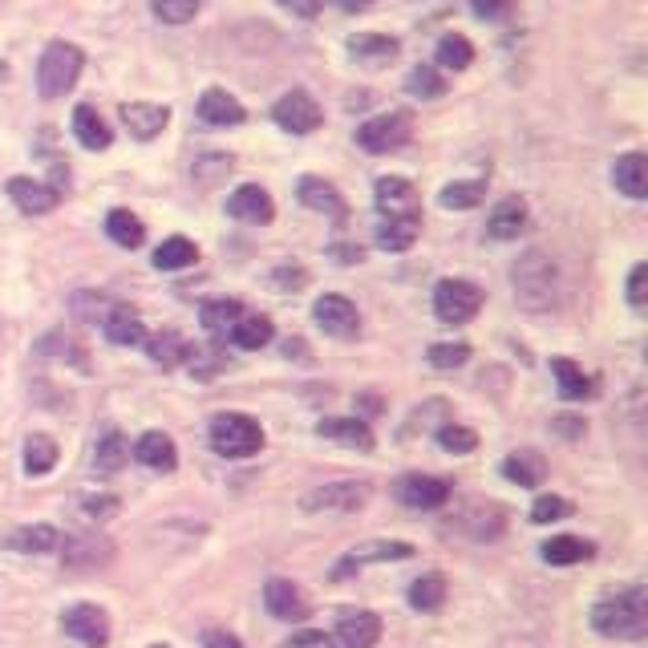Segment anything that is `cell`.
Returning <instances> with one entry per match:
<instances>
[{
  "label": "cell",
  "mask_w": 648,
  "mask_h": 648,
  "mask_svg": "<svg viewBox=\"0 0 648 648\" xmlns=\"http://www.w3.org/2000/svg\"><path fill=\"white\" fill-rule=\"evenodd\" d=\"M422 236V215H405V219H381L378 227V248L385 251H410Z\"/></svg>",
  "instance_id": "obj_29"
},
{
  "label": "cell",
  "mask_w": 648,
  "mask_h": 648,
  "mask_svg": "<svg viewBox=\"0 0 648 648\" xmlns=\"http://www.w3.org/2000/svg\"><path fill=\"white\" fill-rule=\"evenodd\" d=\"M239 317H244V305H239V300H212V305H203V329L212 332L215 341L232 337Z\"/></svg>",
  "instance_id": "obj_33"
},
{
  "label": "cell",
  "mask_w": 648,
  "mask_h": 648,
  "mask_svg": "<svg viewBox=\"0 0 648 648\" xmlns=\"http://www.w3.org/2000/svg\"><path fill=\"white\" fill-rule=\"evenodd\" d=\"M73 134H78V142H82L85 151H106L110 142H114V134H110V126L102 122V114H97L94 106H78L73 110Z\"/></svg>",
  "instance_id": "obj_28"
},
{
  "label": "cell",
  "mask_w": 648,
  "mask_h": 648,
  "mask_svg": "<svg viewBox=\"0 0 648 648\" xmlns=\"http://www.w3.org/2000/svg\"><path fill=\"white\" fill-rule=\"evenodd\" d=\"M410 604L418 608V613H438V608L446 604V576L430 572V576L413 579L410 584Z\"/></svg>",
  "instance_id": "obj_39"
},
{
  "label": "cell",
  "mask_w": 648,
  "mask_h": 648,
  "mask_svg": "<svg viewBox=\"0 0 648 648\" xmlns=\"http://www.w3.org/2000/svg\"><path fill=\"white\" fill-rule=\"evenodd\" d=\"M195 259H199V248H195L191 239L171 236V239L158 244V251H154V268L158 271H183V268H191Z\"/></svg>",
  "instance_id": "obj_37"
},
{
  "label": "cell",
  "mask_w": 648,
  "mask_h": 648,
  "mask_svg": "<svg viewBox=\"0 0 648 648\" xmlns=\"http://www.w3.org/2000/svg\"><path fill=\"white\" fill-rule=\"evenodd\" d=\"M378 212H381V219L422 215V199H418V191H413L410 178H398V175L378 178Z\"/></svg>",
  "instance_id": "obj_13"
},
{
  "label": "cell",
  "mask_w": 648,
  "mask_h": 648,
  "mask_svg": "<svg viewBox=\"0 0 648 648\" xmlns=\"http://www.w3.org/2000/svg\"><path fill=\"white\" fill-rule=\"evenodd\" d=\"M203 648H244V640L236 632H227V628H207L203 632Z\"/></svg>",
  "instance_id": "obj_51"
},
{
  "label": "cell",
  "mask_w": 648,
  "mask_h": 648,
  "mask_svg": "<svg viewBox=\"0 0 648 648\" xmlns=\"http://www.w3.org/2000/svg\"><path fill=\"white\" fill-rule=\"evenodd\" d=\"M110 552H114V547H110L106 539H94V535H90V539H70L65 543V564L102 567V564H110Z\"/></svg>",
  "instance_id": "obj_40"
},
{
  "label": "cell",
  "mask_w": 648,
  "mask_h": 648,
  "mask_svg": "<svg viewBox=\"0 0 648 648\" xmlns=\"http://www.w3.org/2000/svg\"><path fill=\"white\" fill-rule=\"evenodd\" d=\"M199 119L207 126H239V122L248 119V110L239 106V97H232L227 90H203Z\"/></svg>",
  "instance_id": "obj_24"
},
{
  "label": "cell",
  "mask_w": 648,
  "mask_h": 648,
  "mask_svg": "<svg viewBox=\"0 0 648 648\" xmlns=\"http://www.w3.org/2000/svg\"><path fill=\"white\" fill-rule=\"evenodd\" d=\"M592 628L608 640H640L648 632V592L645 584H628V588L604 596L592 608Z\"/></svg>",
  "instance_id": "obj_1"
},
{
  "label": "cell",
  "mask_w": 648,
  "mask_h": 648,
  "mask_svg": "<svg viewBox=\"0 0 648 648\" xmlns=\"http://www.w3.org/2000/svg\"><path fill=\"white\" fill-rule=\"evenodd\" d=\"M483 308V288L471 280H438L434 288V312L442 325H466Z\"/></svg>",
  "instance_id": "obj_6"
},
{
  "label": "cell",
  "mask_w": 648,
  "mask_h": 648,
  "mask_svg": "<svg viewBox=\"0 0 648 648\" xmlns=\"http://www.w3.org/2000/svg\"><path fill=\"white\" fill-rule=\"evenodd\" d=\"M486 195V178H466V183H446L442 187V207L446 212H471Z\"/></svg>",
  "instance_id": "obj_41"
},
{
  "label": "cell",
  "mask_w": 648,
  "mask_h": 648,
  "mask_svg": "<svg viewBox=\"0 0 648 648\" xmlns=\"http://www.w3.org/2000/svg\"><path fill=\"white\" fill-rule=\"evenodd\" d=\"M329 645V637L325 632H317V628H308V632H296V637L284 640V648H320Z\"/></svg>",
  "instance_id": "obj_52"
},
{
  "label": "cell",
  "mask_w": 648,
  "mask_h": 648,
  "mask_svg": "<svg viewBox=\"0 0 648 648\" xmlns=\"http://www.w3.org/2000/svg\"><path fill=\"white\" fill-rule=\"evenodd\" d=\"M413 134V119L410 110H389V114H378V119H369L357 126V146L369 154H389V151H401Z\"/></svg>",
  "instance_id": "obj_5"
},
{
  "label": "cell",
  "mask_w": 648,
  "mask_h": 648,
  "mask_svg": "<svg viewBox=\"0 0 648 648\" xmlns=\"http://www.w3.org/2000/svg\"><path fill=\"white\" fill-rule=\"evenodd\" d=\"M405 90H410L413 97H442L446 94V78H442V70L438 65H413L410 78H405Z\"/></svg>",
  "instance_id": "obj_43"
},
{
  "label": "cell",
  "mask_w": 648,
  "mask_h": 648,
  "mask_svg": "<svg viewBox=\"0 0 648 648\" xmlns=\"http://www.w3.org/2000/svg\"><path fill=\"white\" fill-rule=\"evenodd\" d=\"M474 17H483V21H495V17H503L507 12V0H471Z\"/></svg>",
  "instance_id": "obj_53"
},
{
  "label": "cell",
  "mask_w": 648,
  "mask_h": 648,
  "mask_svg": "<svg viewBox=\"0 0 648 648\" xmlns=\"http://www.w3.org/2000/svg\"><path fill=\"white\" fill-rule=\"evenodd\" d=\"M369 4H373V0H341V9H344V12H366Z\"/></svg>",
  "instance_id": "obj_56"
},
{
  "label": "cell",
  "mask_w": 648,
  "mask_h": 648,
  "mask_svg": "<svg viewBox=\"0 0 648 648\" xmlns=\"http://www.w3.org/2000/svg\"><path fill=\"white\" fill-rule=\"evenodd\" d=\"M146 353H151L154 366H163V369H178V366H187V357H191V344L178 337V332H158L154 341H146Z\"/></svg>",
  "instance_id": "obj_34"
},
{
  "label": "cell",
  "mask_w": 648,
  "mask_h": 648,
  "mask_svg": "<svg viewBox=\"0 0 648 648\" xmlns=\"http://www.w3.org/2000/svg\"><path fill=\"white\" fill-rule=\"evenodd\" d=\"M564 515H572V503L559 495H539L535 498V507H531V523H559Z\"/></svg>",
  "instance_id": "obj_48"
},
{
  "label": "cell",
  "mask_w": 648,
  "mask_h": 648,
  "mask_svg": "<svg viewBox=\"0 0 648 648\" xmlns=\"http://www.w3.org/2000/svg\"><path fill=\"white\" fill-rule=\"evenodd\" d=\"M106 236L119 244V248H142V239H146V227H142L138 215H130L126 207H114L106 215Z\"/></svg>",
  "instance_id": "obj_36"
},
{
  "label": "cell",
  "mask_w": 648,
  "mask_h": 648,
  "mask_svg": "<svg viewBox=\"0 0 648 648\" xmlns=\"http://www.w3.org/2000/svg\"><path fill=\"white\" fill-rule=\"evenodd\" d=\"M613 183L620 195H628V199H645L648 195V163H645V154H620L613 166Z\"/></svg>",
  "instance_id": "obj_26"
},
{
  "label": "cell",
  "mask_w": 648,
  "mask_h": 648,
  "mask_svg": "<svg viewBox=\"0 0 648 648\" xmlns=\"http://www.w3.org/2000/svg\"><path fill=\"white\" fill-rule=\"evenodd\" d=\"M471 61H474V45L466 41L462 33H446L442 41H438L434 49V65L438 70H471Z\"/></svg>",
  "instance_id": "obj_35"
},
{
  "label": "cell",
  "mask_w": 648,
  "mask_h": 648,
  "mask_svg": "<svg viewBox=\"0 0 648 648\" xmlns=\"http://www.w3.org/2000/svg\"><path fill=\"white\" fill-rule=\"evenodd\" d=\"M284 353H288V357L296 353V361H308V344L305 341H288V344H284Z\"/></svg>",
  "instance_id": "obj_55"
},
{
  "label": "cell",
  "mask_w": 648,
  "mask_h": 648,
  "mask_svg": "<svg viewBox=\"0 0 648 648\" xmlns=\"http://www.w3.org/2000/svg\"><path fill=\"white\" fill-rule=\"evenodd\" d=\"M393 491L413 511H438L450 498V483L446 479H434V474H405V479H398Z\"/></svg>",
  "instance_id": "obj_12"
},
{
  "label": "cell",
  "mask_w": 648,
  "mask_h": 648,
  "mask_svg": "<svg viewBox=\"0 0 648 648\" xmlns=\"http://www.w3.org/2000/svg\"><path fill=\"white\" fill-rule=\"evenodd\" d=\"M271 337H276V329H271L268 317H239V325L232 329V341L239 349H264Z\"/></svg>",
  "instance_id": "obj_44"
},
{
  "label": "cell",
  "mask_w": 648,
  "mask_h": 648,
  "mask_svg": "<svg viewBox=\"0 0 648 648\" xmlns=\"http://www.w3.org/2000/svg\"><path fill=\"white\" fill-rule=\"evenodd\" d=\"M85 65V53L70 41H49L41 61H37V94L53 102V97H65L78 85Z\"/></svg>",
  "instance_id": "obj_3"
},
{
  "label": "cell",
  "mask_w": 648,
  "mask_h": 648,
  "mask_svg": "<svg viewBox=\"0 0 648 648\" xmlns=\"http://www.w3.org/2000/svg\"><path fill=\"white\" fill-rule=\"evenodd\" d=\"M264 604H268V613L276 616V620H305L308 616V604L305 596H300V588H296L292 579H268L264 584Z\"/></svg>",
  "instance_id": "obj_21"
},
{
  "label": "cell",
  "mask_w": 648,
  "mask_h": 648,
  "mask_svg": "<svg viewBox=\"0 0 648 648\" xmlns=\"http://www.w3.org/2000/svg\"><path fill=\"white\" fill-rule=\"evenodd\" d=\"M119 114H122V122H126V130L138 142L158 138V134L166 130V122H171V110L158 106V102H126Z\"/></svg>",
  "instance_id": "obj_19"
},
{
  "label": "cell",
  "mask_w": 648,
  "mask_h": 648,
  "mask_svg": "<svg viewBox=\"0 0 648 648\" xmlns=\"http://www.w3.org/2000/svg\"><path fill=\"white\" fill-rule=\"evenodd\" d=\"M227 215L232 219H239V224H251V227H264L276 219V207H271V195L264 187H256V183H248V187L232 191V199H227Z\"/></svg>",
  "instance_id": "obj_17"
},
{
  "label": "cell",
  "mask_w": 648,
  "mask_h": 648,
  "mask_svg": "<svg viewBox=\"0 0 648 648\" xmlns=\"http://www.w3.org/2000/svg\"><path fill=\"white\" fill-rule=\"evenodd\" d=\"M511 288H515V300L527 312H547L555 305V296H559V268H555V259L539 248H527L515 259V268H511Z\"/></svg>",
  "instance_id": "obj_2"
},
{
  "label": "cell",
  "mask_w": 648,
  "mask_h": 648,
  "mask_svg": "<svg viewBox=\"0 0 648 648\" xmlns=\"http://www.w3.org/2000/svg\"><path fill=\"white\" fill-rule=\"evenodd\" d=\"M645 284H648V268H645V264H637V268L628 271V305L637 308V312L645 308V300H648Z\"/></svg>",
  "instance_id": "obj_49"
},
{
  "label": "cell",
  "mask_w": 648,
  "mask_h": 648,
  "mask_svg": "<svg viewBox=\"0 0 648 648\" xmlns=\"http://www.w3.org/2000/svg\"><path fill=\"white\" fill-rule=\"evenodd\" d=\"M552 373H555V381H559V398L564 401L592 398V378L572 361V357H552Z\"/></svg>",
  "instance_id": "obj_32"
},
{
  "label": "cell",
  "mask_w": 648,
  "mask_h": 648,
  "mask_svg": "<svg viewBox=\"0 0 648 648\" xmlns=\"http://www.w3.org/2000/svg\"><path fill=\"white\" fill-rule=\"evenodd\" d=\"M317 434L344 442V446L353 450H373V430L361 418H325V422H317Z\"/></svg>",
  "instance_id": "obj_27"
},
{
  "label": "cell",
  "mask_w": 648,
  "mask_h": 648,
  "mask_svg": "<svg viewBox=\"0 0 648 648\" xmlns=\"http://www.w3.org/2000/svg\"><path fill=\"white\" fill-rule=\"evenodd\" d=\"M337 640L344 648H373L381 640V616L369 608H341L337 616Z\"/></svg>",
  "instance_id": "obj_14"
},
{
  "label": "cell",
  "mask_w": 648,
  "mask_h": 648,
  "mask_svg": "<svg viewBox=\"0 0 648 648\" xmlns=\"http://www.w3.org/2000/svg\"><path fill=\"white\" fill-rule=\"evenodd\" d=\"M320 648H332V640H329V645H320Z\"/></svg>",
  "instance_id": "obj_58"
},
{
  "label": "cell",
  "mask_w": 648,
  "mask_h": 648,
  "mask_svg": "<svg viewBox=\"0 0 648 648\" xmlns=\"http://www.w3.org/2000/svg\"><path fill=\"white\" fill-rule=\"evenodd\" d=\"M531 224V212L527 203L518 199V195H507L503 203H495V212H491V219H486V236L491 239H518L523 232H527Z\"/></svg>",
  "instance_id": "obj_20"
},
{
  "label": "cell",
  "mask_w": 648,
  "mask_h": 648,
  "mask_svg": "<svg viewBox=\"0 0 648 648\" xmlns=\"http://www.w3.org/2000/svg\"><path fill=\"white\" fill-rule=\"evenodd\" d=\"M151 9L163 24H187L199 12V0H151Z\"/></svg>",
  "instance_id": "obj_47"
},
{
  "label": "cell",
  "mask_w": 648,
  "mask_h": 648,
  "mask_svg": "<svg viewBox=\"0 0 648 648\" xmlns=\"http://www.w3.org/2000/svg\"><path fill=\"white\" fill-rule=\"evenodd\" d=\"M151 648H171V645H151Z\"/></svg>",
  "instance_id": "obj_57"
},
{
  "label": "cell",
  "mask_w": 648,
  "mask_h": 648,
  "mask_svg": "<svg viewBox=\"0 0 648 648\" xmlns=\"http://www.w3.org/2000/svg\"><path fill=\"white\" fill-rule=\"evenodd\" d=\"M130 459V446H126V438L119 434V430H110L102 442H97L94 450V471L97 474H119L122 466H126Z\"/></svg>",
  "instance_id": "obj_42"
},
{
  "label": "cell",
  "mask_w": 648,
  "mask_h": 648,
  "mask_svg": "<svg viewBox=\"0 0 648 648\" xmlns=\"http://www.w3.org/2000/svg\"><path fill=\"white\" fill-rule=\"evenodd\" d=\"M539 552L552 567H572V564H588L596 547L588 539H576V535H555V539L543 543Z\"/></svg>",
  "instance_id": "obj_31"
},
{
  "label": "cell",
  "mask_w": 648,
  "mask_h": 648,
  "mask_svg": "<svg viewBox=\"0 0 648 648\" xmlns=\"http://www.w3.org/2000/svg\"><path fill=\"white\" fill-rule=\"evenodd\" d=\"M82 511H85V518H110L114 511H119V498H110V495L82 498Z\"/></svg>",
  "instance_id": "obj_50"
},
{
  "label": "cell",
  "mask_w": 648,
  "mask_h": 648,
  "mask_svg": "<svg viewBox=\"0 0 648 648\" xmlns=\"http://www.w3.org/2000/svg\"><path fill=\"white\" fill-rule=\"evenodd\" d=\"M134 459H138L142 466H151V471H175V466H178L175 438L163 434V430H151V434H142L138 446H134Z\"/></svg>",
  "instance_id": "obj_25"
},
{
  "label": "cell",
  "mask_w": 648,
  "mask_h": 648,
  "mask_svg": "<svg viewBox=\"0 0 648 648\" xmlns=\"http://www.w3.org/2000/svg\"><path fill=\"white\" fill-rule=\"evenodd\" d=\"M503 474L518 486H543V479H547V459H543L539 450H515V454L503 462Z\"/></svg>",
  "instance_id": "obj_30"
},
{
  "label": "cell",
  "mask_w": 648,
  "mask_h": 648,
  "mask_svg": "<svg viewBox=\"0 0 648 648\" xmlns=\"http://www.w3.org/2000/svg\"><path fill=\"white\" fill-rule=\"evenodd\" d=\"M212 446L224 459H251L264 446V430L248 413H219L212 418Z\"/></svg>",
  "instance_id": "obj_4"
},
{
  "label": "cell",
  "mask_w": 648,
  "mask_h": 648,
  "mask_svg": "<svg viewBox=\"0 0 648 648\" xmlns=\"http://www.w3.org/2000/svg\"><path fill=\"white\" fill-rule=\"evenodd\" d=\"M271 122L280 130H288V134H312L325 122V110H320V102L308 90H288L271 106Z\"/></svg>",
  "instance_id": "obj_8"
},
{
  "label": "cell",
  "mask_w": 648,
  "mask_h": 648,
  "mask_svg": "<svg viewBox=\"0 0 648 648\" xmlns=\"http://www.w3.org/2000/svg\"><path fill=\"white\" fill-rule=\"evenodd\" d=\"M4 547L9 552H21V555H49L61 547V535L58 527H49V523H33V527H17L4 535Z\"/></svg>",
  "instance_id": "obj_23"
},
{
  "label": "cell",
  "mask_w": 648,
  "mask_h": 648,
  "mask_svg": "<svg viewBox=\"0 0 648 648\" xmlns=\"http://www.w3.org/2000/svg\"><path fill=\"white\" fill-rule=\"evenodd\" d=\"M401 53V41L389 33H357L353 41H349V58L361 65V70H385V65H393Z\"/></svg>",
  "instance_id": "obj_15"
},
{
  "label": "cell",
  "mask_w": 648,
  "mask_h": 648,
  "mask_svg": "<svg viewBox=\"0 0 648 648\" xmlns=\"http://www.w3.org/2000/svg\"><path fill=\"white\" fill-rule=\"evenodd\" d=\"M413 555V543L405 539H369V543H357L353 552L344 555L341 564L332 567V579H344L361 572L369 564H398V559H410Z\"/></svg>",
  "instance_id": "obj_9"
},
{
  "label": "cell",
  "mask_w": 648,
  "mask_h": 648,
  "mask_svg": "<svg viewBox=\"0 0 648 648\" xmlns=\"http://www.w3.org/2000/svg\"><path fill=\"white\" fill-rule=\"evenodd\" d=\"M296 199L305 203L308 212H320V215H332V219H344L349 215V207H344L341 191L332 187V183H325L320 175H305L300 183H296Z\"/></svg>",
  "instance_id": "obj_18"
},
{
  "label": "cell",
  "mask_w": 648,
  "mask_h": 648,
  "mask_svg": "<svg viewBox=\"0 0 648 648\" xmlns=\"http://www.w3.org/2000/svg\"><path fill=\"white\" fill-rule=\"evenodd\" d=\"M9 199L17 203V212L24 215H49L61 203V191L53 183H37V178H9Z\"/></svg>",
  "instance_id": "obj_16"
},
{
  "label": "cell",
  "mask_w": 648,
  "mask_h": 648,
  "mask_svg": "<svg viewBox=\"0 0 648 648\" xmlns=\"http://www.w3.org/2000/svg\"><path fill=\"white\" fill-rule=\"evenodd\" d=\"M284 9H292V12H300V17H317L320 12V0H280Z\"/></svg>",
  "instance_id": "obj_54"
},
{
  "label": "cell",
  "mask_w": 648,
  "mask_h": 648,
  "mask_svg": "<svg viewBox=\"0 0 648 648\" xmlns=\"http://www.w3.org/2000/svg\"><path fill=\"white\" fill-rule=\"evenodd\" d=\"M369 483H357V479H344V483H325V486H312L305 495V511L312 515H353L369 503Z\"/></svg>",
  "instance_id": "obj_7"
},
{
  "label": "cell",
  "mask_w": 648,
  "mask_h": 648,
  "mask_svg": "<svg viewBox=\"0 0 648 648\" xmlns=\"http://www.w3.org/2000/svg\"><path fill=\"white\" fill-rule=\"evenodd\" d=\"M312 317L317 325L329 337L337 341H353L357 332H361V312H357L353 300H344V296H320L317 305H312Z\"/></svg>",
  "instance_id": "obj_11"
},
{
  "label": "cell",
  "mask_w": 648,
  "mask_h": 648,
  "mask_svg": "<svg viewBox=\"0 0 648 648\" xmlns=\"http://www.w3.org/2000/svg\"><path fill=\"white\" fill-rule=\"evenodd\" d=\"M65 637L82 640L85 648H106L110 645V616L97 604H73L70 613L61 616Z\"/></svg>",
  "instance_id": "obj_10"
},
{
  "label": "cell",
  "mask_w": 648,
  "mask_h": 648,
  "mask_svg": "<svg viewBox=\"0 0 648 648\" xmlns=\"http://www.w3.org/2000/svg\"><path fill=\"white\" fill-rule=\"evenodd\" d=\"M471 361V344H430V366L442 369V373H450V369H462Z\"/></svg>",
  "instance_id": "obj_46"
},
{
  "label": "cell",
  "mask_w": 648,
  "mask_h": 648,
  "mask_svg": "<svg viewBox=\"0 0 648 648\" xmlns=\"http://www.w3.org/2000/svg\"><path fill=\"white\" fill-rule=\"evenodd\" d=\"M58 466V442L49 434H29L24 438V474H49Z\"/></svg>",
  "instance_id": "obj_38"
},
{
  "label": "cell",
  "mask_w": 648,
  "mask_h": 648,
  "mask_svg": "<svg viewBox=\"0 0 648 648\" xmlns=\"http://www.w3.org/2000/svg\"><path fill=\"white\" fill-rule=\"evenodd\" d=\"M102 332H106L110 344H122V349H130V344H142L146 341V329H142V317L134 312L130 305H110L106 317H102Z\"/></svg>",
  "instance_id": "obj_22"
},
{
  "label": "cell",
  "mask_w": 648,
  "mask_h": 648,
  "mask_svg": "<svg viewBox=\"0 0 648 648\" xmlns=\"http://www.w3.org/2000/svg\"><path fill=\"white\" fill-rule=\"evenodd\" d=\"M438 446L450 450V454H471V450L479 446V434L459 422H446L442 430H438Z\"/></svg>",
  "instance_id": "obj_45"
}]
</instances>
